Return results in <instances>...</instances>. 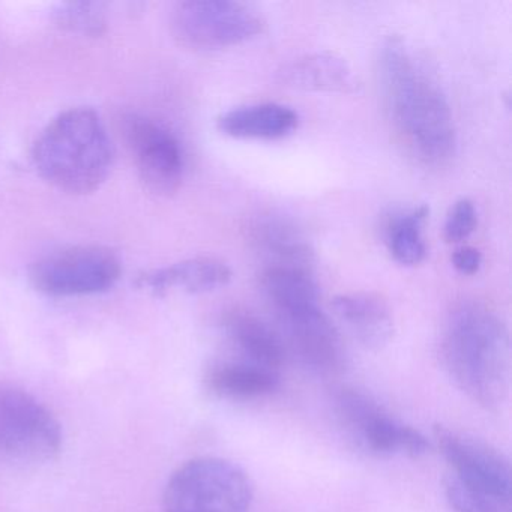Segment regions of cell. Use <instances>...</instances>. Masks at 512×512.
Listing matches in <instances>:
<instances>
[{
    "instance_id": "20",
    "label": "cell",
    "mask_w": 512,
    "mask_h": 512,
    "mask_svg": "<svg viewBox=\"0 0 512 512\" xmlns=\"http://www.w3.org/2000/svg\"><path fill=\"white\" fill-rule=\"evenodd\" d=\"M430 209L425 205L395 215L386 227V244L395 262L403 266H416L427 257L424 224Z\"/></svg>"
},
{
    "instance_id": "9",
    "label": "cell",
    "mask_w": 512,
    "mask_h": 512,
    "mask_svg": "<svg viewBox=\"0 0 512 512\" xmlns=\"http://www.w3.org/2000/svg\"><path fill=\"white\" fill-rule=\"evenodd\" d=\"M122 275V263L112 250L79 245L37 260L29 271L32 286L53 298L97 295L112 289Z\"/></svg>"
},
{
    "instance_id": "22",
    "label": "cell",
    "mask_w": 512,
    "mask_h": 512,
    "mask_svg": "<svg viewBox=\"0 0 512 512\" xmlns=\"http://www.w3.org/2000/svg\"><path fill=\"white\" fill-rule=\"evenodd\" d=\"M478 224V214L472 200L460 199L446 215L443 235L449 244H460L470 238Z\"/></svg>"
},
{
    "instance_id": "8",
    "label": "cell",
    "mask_w": 512,
    "mask_h": 512,
    "mask_svg": "<svg viewBox=\"0 0 512 512\" xmlns=\"http://www.w3.org/2000/svg\"><path fill=\"white\" fill-rule=\"evenodd\" d=\"M434 443L449 467L446 482L473 496L511 503V464L502 452L445 425L434 427Z\"/></svg>"
},
{
    "instance_id": "15",
    "label": "cell",
    "mask_w": 512,
    "mask_h": 512,
    "mask_svg": "<svg viewBox=\"0 0 512 512\" xmlns=\"http://www.w3.org/2000/svg\"><path fill=\"white\" fill-rule=\"evenodd\" d=\"M254 247L272 260L269 266L308 269L314 251L304 232L290 218L278 214H260L248 229Z\"/></svg>"
},
{
    "instance_id": "12",
    "label": "cell",
    "mask_w": 512,
    "mask_h": 512,
    "mask_svg": "<svg viewBox=\"0 0 512 512\" xmlns=\"http://www.w3.org/2000/svg\"><path fill=\"white\" fill-rule=\"evenodd\" d=\"M332 308L341 325L365 349H385L394 338V314L388 302L376 293H343L335 296Z\"/></svg>"
},
{
    "instance_id": "16",
    "label": "cell",
    "mask_w": 512,
    "mask_h": 512,
    "mask_svg": "<svg viewBox=\"0 0 512 512\" xmlns=\"http://www.w3.org/2000/svg\"><path fill=\"white\" fill-rule=\"evenodd\" d=\"M299 116L292 107L256 103L235 107L217 119L221 133L233 139L280 140L298 128Z\"/></svg>"
},
{
    "instance_id": "21",
    "label": "cell",
    "mask_w": 512,
    "mask_h": 512,
    "mask_svg": "<svg viewBox=\"0 0 512 512\" xmlns=\"http://www.w3.org/2000/svg\"><path fill=\"white\" fill-rule=\"evenodd\" d=\"M53 19L59 28L86 37H100L107 28L104 5L95 2L61 4L53 13Z\"/></svg>"
},
{
    "instance_id": "11",
    "label": "cell",
    "mask_w": 512,
    "mask_h": 512,
    "mask_svg": "<svg viewBox=\"0 0 512 512\" xmlns=\"http://www.w3.org/2000/svg\"><path fill=\"white\" fill-rule=\"evenodd\" d=\"M287 353L314 373L334 376L346 367V346L332 320L319 305L278 317Z\"/></svg>"
},
{
    "instance_id": "6",
    "label": "cell",
    "mask_w": 512,
    "mask_h": 512,
    "mask_svg": "<svg viewBox=\"0 0 512 512\" xmlns=\"http://www.w3.org/2000/svg\"><path fill=\"white\" fill-rule=\"evenodd\" d=\"M265 29L262 16L232 0H185L175 5L172 32L181 46L215 52L241 46Z\"/></svg>"
},
{
    "instance_id": "3",
    "label": "cell",
    "mask_w": 512,
    "mask_h": 512,
    "mask_svg": "<svg viewBox=\"0 0 512 512\" xmlns=\"http://www.w3.org/2000/svg\"><path fill=\"white\" fill-rule=\"evenodd\" d=\"M115 149L100 115L89 107L59 113L35 140L32 163L53 187L74 196L94 193L109 178Z\"/></svg>"
},
{
    "instance_id": "23",
    "label": "cell",
    "mask_w": 512,
    "mask_h": 512,
    "mask_svg": "<svg viewBox=\"0 0 512 512\" xmlns=\"http://www.w3.org/2000/svg\"><path fill=\"white\" fill-rule=\"evenodd\" d=\"M451 263L461 275H475L481 269L482 254L478 248L463 245L452 253Z\"/></svg>"
},
{
    "instance_id": "17",
    "label": "cell",
    "mask_w": 512,
    "mask_h": 512,
    "mask_svg": "<svg viewBox=\"0 0 512 512\" xmlns=\"http://www.w3.org/2000/svg\"><path fill=\"white\" fill-rule=\"evenodd\" d=\"M283 83L301 91L353 94L359 80L346 59L331 52L311 53L295 59L280 73Z\"/></svg>"
},
{
    "instance_id": "18",
    "label": "cell",
    "mask_w": 512,
    "mask_h": 512,
    "mask_svg": "<svg viewBox=\"0 0 512 512\" xmlns=\"http://www.w3.org/2000/svg\"><path fill=\"white\" fill-rule=\"evenodd\" d=\"M281 373L244 359L218 362L206 374V385L215 397L229 401H253L269 397L280 388Z\"/></svg>"
},
{
    "instance_id": "1",
    "label": "cell",
    "mask_w": 512,
    "mask_h": 512,
    "mask_svg": "<svg viewBox=\"0 0 512 512\" xmlns=\"http://www.w3.org/2000/svg\"><path fill=\"white\" fill-rule=\"evenodd\" d=\"M379 80L389 121L409 154L425 166L449 163L457 152L451 106L403 38L383 41Z\"/></svg>"
},
{
    "instance_id": "2",
    "label": "cell",
    "mask_w": 512,
    "mask_h": 512,
    "mask_svg": "<svg viewBox=\"0 0 512 512\" xmlns=\"http://www.w3.org/2000/svg\"><path fill=\"white\" fill-rule=\"evenodd\" d=\"M440 356L449 379L482 409L499 412L511 389V337L505 320L482 302L449 313Z\"/></svg>"
},
{
    "instance_id": "13",
    "label": "cell",
    "mask_w": 512,
    "mask_h": 512,
    "mask_svg": "<svg viewBox=\"0 0 512 512\" xmlns=\"http://www.w3.org/2000/svg\"><path fill=\"white\" fill-rule=\"evenodd\" d=\"M232 277V269L223 260L202 256L146 272L137 278V284L155 295H166L173 290L199 295L227 286Z\"/></svg>"
},
{
    "instance_id": "14",
    "label": "cell",
    "mask_w": 512,
    "mask_h": 512,
    "mask_svg": "<svg viewBox=\"0 0 512 512\" xmlns=\"http://www.w3.org/2000/svg\"><path fill=\"white\" fill-rule=\"evenodd\" d=\"M224 329L236 349V358L281 373L287 349L280 332L262 317L247 310H232L224 317Z\"/></svg>"
},
{
    "instance_id": "7",
    "label": "cell",
    "mask_w": 512,
    "mask_h": 512,
    "mask_svg": "<svg viewBox=\"0 0 512 512\" xmlns=\"http://www.w3.org/2000/svg\"><path fill=\"white\" fill-rule=\"evenodd\" d=\"M58 419L23 389L0 386V460L41 463L61 452Z\"/></svg>"
},
{
    "instance_id": "4",
    "label": "cell",
    "mask_w": 512,
    "mask_h": 512,
    "mask_svg": "<svg viewBox=\"0 0 512 512\" xmlns=\"http://www.w3.org/2000/svg\"><path fill=\"white\" fill-rule=\"evenodd\" d=\"M250 476L227 458H191L170 475L163 493L164 512H250Z\"/></svg>"
},
{
    "instance_id": "10",
    "label": "cell",
    "mask_w": 512,
    "mask_h": 512,
    "mask_svg": "<svg viewBox=\"0 0 512 512\" xmlns=\"http://www.w3.org/2000/svg\"><path fill=\"white\" fill-rule=\"evenodd\" d=\"M125 142L145 187L170 196L184 178V152L172 131L146 116L128 115L122 121Z\"/></svg>"
},
{
    "instance_id": "19",
    "label": "cell",
    "mask_w": 512,
    "mask_h": 512,
    "mask_svg": "<svg viewBox=\"0 0 512 512\" xmlns=\"http://www.w3.org/2000/svg\"><path fill=\"white\" fill-rule=\"evenodd\" d=\"M262 287L278 317L319 305V289L308 269L268 266Z\"/></svg>"
},
{
    "instance_id": "5",
    "label": "cell",
    "mask_w": 512,
    "mask_h": 512,
    "mask_svg": "<svg viewBox=\"0 0 512 512\" xmlns=\"http://www.w3.org/2000/svg\"><path fill=\"white\" fill-rule=\"evenodd\" d=\"M335 412L347 436L373 457L419 458L430 452L427 436L358 389H341L335 395Z\"/></svg>"
}]
</instances>
